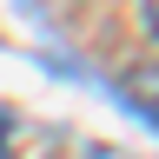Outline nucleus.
I'll return each instance as SVG.
<instances>
[{"label":"nucleus","mask_w":159,"mask_h":159,"mask_svg":"<svg viewBox=\"0 0 159 159\" xmlns=\"http://www.w3.org/2000/svg\"><path fill=\"white\" fill-rule=\"evenodd\" d=\"M119 86H126V99H133V106H146V113L159 119V60H146V66H133L126 80H119Z\"/></svg>","instance_id":"obj_1"},{"label":"nucleus","mask_w":159,"mask_h":159,"mask_svg":"<svg viewBox=\"0 0 159 159\" xmlns=\"http://www.w3.org/2000/svg\"><path fill=\"white\" fill-rule=\"evenodd\" d=\"M7 146H13V126H7V119H0V159H7Z\"/></svg>","instance_id":"obj_2"},{"label":"nucleus","mask_w":159,"mask_h":159,"mask_svg":"<svg viewBox=\"0 0 159 159\" xmlns=\"http://www.w3.org/2000/svg\"><path fill=\"white\" fill-rule=\"evenodd\" d=\"M146 33H159V0H152V7H146Z\"/></svg>","instance_id":"obj_3"}]
</instances>
